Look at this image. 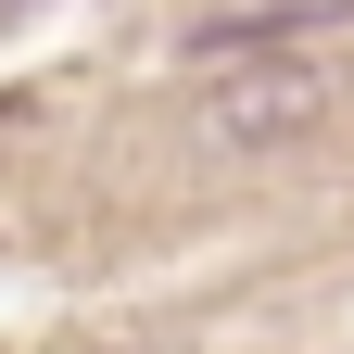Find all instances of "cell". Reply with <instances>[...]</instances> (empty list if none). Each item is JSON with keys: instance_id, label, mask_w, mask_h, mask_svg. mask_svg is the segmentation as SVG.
<instances>
[{"instance_id": "6da1fadb", "label": "cell", "mask_w": 354, "mask_h": 354, "mask_svg": "<svg viewBox=\"0 0 354 354\" xmlns=\"http://www.w3.org/2000/svg\"><path fill=\"white\" fill-rule=\"evenodd\" d=\"M329 102H342V64H317V51H279V64L228 51L190 88V140L203 152H291L304 127H329Z\"/></svg>"}, {"instance_id": "7a4b0ae2", "label": "cell", "mask_w": 354, "mask_h": 354, "mask_svg": "<svg viewBox=\"0 0 354 354\" xmlns=\"http://www.w3.org/2000/svg\"><path fill=\"white\" fill-rule=\"evenodd\" d=\"M354 26V0H241V13H203L190 26V64H228V51H304V38Z\"/></svg>"}]
</instances>
